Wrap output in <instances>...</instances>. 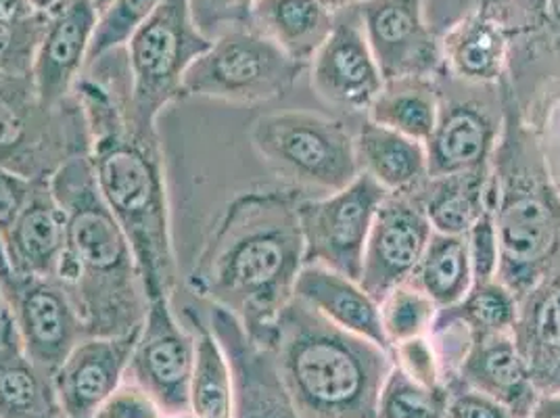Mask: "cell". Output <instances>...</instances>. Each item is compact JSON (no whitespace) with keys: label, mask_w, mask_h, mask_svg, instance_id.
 <instances>
[{"label":"cell","mask_w":560,"mask_h":418,"mask_svg":"<svg viewBox=\"0 0 560 418\" xmlns=\"http://www.w3.org/2000/svg\"><path fill=\"white\" fill-rule=\"evenodd\" d=\"M71 94L91 137L94 183L128 236L149 300H172L178 264L170 227V199L160 132L139 130L132 114L128 48L91 59Z\"/></svg>","instance_id":"obj_1"},{"label":"cell","mask_w":560,"mask_h":418,"mask_svg":"<svg viewBox=\"0 0 560 418\" xmlns=\"http://www.w3.org/2000/svg\"><path fill=\"white\" fill-rule=\"evenodd\" d=\"M300 199L287 186L238 193L188 272L190 293L233 314L264 348L272 346L280 312L295 298L305 266Z\"/></svg>","instance_id":"obj_2"},{"label":"cell","mask_w":560,"mask_h":418,"mask_svg":"<svg viewBox=\"0 0 560 418\" xmlns=\"http://www.w3.org/2000/svg\"><path fill=\"white\" fill-rule=\"evenodd\" d=\"M50 185L68 216L57 279L70 291L86 337L137 330L151 300L135 249L96 188L89 155L66 163Z\"/></svg>","instance_id":"obj_3"},{"label":"cell","mask_w":560,"mask_h":418,"mask_svg":"<svg viewBox=\"0 0 560 418\" xmlns=\"http://www.w3.org/2000/svg\"><path fill=\"white\" fill-rule=\"evenodd\" d=\"M270 349L300 417L378 418L389 351L328 323L300 298L280 312Z\"/></svg>","instance_id":"obj_4"},{"label":"cell","mask_w":560,"mask_h":418,"mask_svg":"<svg viewBox=\"0 0 560 418\" xmlns=\"http://www.w3.org/2000/svg\"><path fill=\"white\" fill-rule=\"evenodd\" d=\"M502 91V130L491 158L490 195L502 280L521 300L560 252V195L513 84Z\"/></svg>","instance_id":"obj_5"},{"label":"cell","mask_w":560,"mask_h":418,"mask_svg":"<svg viewBox=\"0 0 560 418\" xmlns=\"http://www.w3.org/2000/svg\"><path fill=\"white\" fill-rule=\"evenodd\" d=\"M249 140L261 163L282 185L305 193H337L362 172L350 128L314 112H279L257 117Z\"/></svg>","instance_id":"obj_6"},{"label":"cell","mask_w":560,"mask_h":418,"mask_svg":"<svg viewBox=\"0 0 560 418\" xmlns=\"http://www.w3.org/2000/svg\"><path fill=\"white\" fill-rule=\"evenodd\" d=\"M89 153V126L73 94L48 105L32 76L0 73V165L25 181H50Z\"/></svg>","instance_id":"obj_7"},{"label":"cell","mask_w":560,"mask_h":418,"mask_svg":"<svg viewBox=\"0 0 560 418\" xmlns=\"http://www.w3.org/2000/svg\"><path fill=\"white\" fill-rule=\"evenodd\" d=\"M211 40L197 27L190 0H162L126 45L132 73V114L139 130H158V117L183 96V80Z\"/></svg>","instance_id":"obj_8"},{"label":"cell","mask_w":560,"mask_h":418,"mask_svg":"<svg viewBox=\"0 0 560 418\" xmlns=\"http://www.w3.org/2000/svg\"><path fill=\"white\" fill-rule=\"evenodd\" d=\"M307 71L252 27H234L211 40L183 80V96L256 105L289 93Z\"/></svg>","instance_id":"obj_9"},{"label":"cell","mask_w":560,"mask_h":418,"mask_svg":"<svg viewBox=\"0 0 560 418\" xmlns=\"http://www.w3.org/2000/svg\"><path fill=\"white\" fill-rule=\"evenodd\" d=\"M385 190L360 174L351 185L325 197L300 199L305 264L325 266L360 280L366 241Z\"/></svg>","instance_id":"obj_10"},{"label":"cell","mask_w":560,"mask_h":418,"mask_svg":"<svg viewBox=\"0 0 560 418\" xmlns=\"http://www.w3.org/2000/svg\"><path fill=\"white\" fill-rule=\"evenodd\" d=\"M170 302L162 298L149 303L124 381L151 395L165 418H180L190 408L197 344L192 328L178 321Z\"/></svg>","instance_id":"obj_11"},{"label":"cell","mask_w":560,"mask_h":418,"mask_svg":"<svg viewBox=\"0 0 560 418\" xmlns=\"http://www.w3.org/2000/svg\"><path fill=\"white\" fill-rule=\"evenodd\" d=\"M358 9L385 82L444 73L442 38L429 22L427 0H366Z\"/></svg>","instance_id":"obj_12"},{"label":"cell","mask_w":560,"mask_h":418,"mask_svg":"<svg viewBox=\"0 0 560 418\" xmlns=\"http://www.w3.org/2000/svg\"><path fill=\"white\" fill-rule=\"evenodd\" d=\"M2 293L25 353L52 376L86 337L70 291L59 279L13 275Z\"/></svg>","instance_id":"obj_13"},{"label":"cell","mask_w":560,"mask_h":418,"mask_svg":"<svg viewBox=\"0 0 560 418\" xmlns=\"http://www.w3.org/2000/svg\"><path fill=\"white\" fill-rule=\"evenodd\" d=\"M307 71L312 91L328 107L350 116L369 114L385 80L369 47L358 7L335 13L332 30Z\"/></svg>","instance_id":"obj_14"},{"label":"cell","mask_w":560,"mask_h":418,"mask_svg":"<svg viewBox=\"0 0 560 418\" xmlns=\"http://www.w3.org/2000/svg\"><path fill=\"white\" fill-rule=\"evenodd\" d=\"M433 234L419 193L385 195L366 241L360 285L374 302L412 277Z\"/></svg>","instance_id":"obj_15"},{"label":"cell","mask_w":560,"mask_h":418,"mask_svg":"<svg viewBox=\"0 0 560 418\" xmlns=\"http://www.w3.org/2000/svg\"><path fill=\"white\" fill-rule=\"evenodd\" d=\"M208 321L233 369V418H302L280 381L272 349L254 341L222 307L211 305Z\"/></svg>","instance_id":"obj_16"},{"label":"cell","mask_w":560,"mask_h":418,"mask_svg":"<svg viewBox=\"0 0 560 418\" xmlns=\"http://www.w3.org/2000/svg\"><path fill=\"white\" fill-rule=\"evenodd\" d=\"M98 13L93 0H63L47 11V25L32 66V80L48 105L68 101L86 68Z\"/></svg>","instance_id":"obj_17"},{"label":"cell","mask_w":560,"mask_h":418,"mask_svg":"<svg viewBox=\"0 0 560 418\" xmlns=\"http://www.w3.org/2000/svg\"><path fill=\"white\" fill-rule=\"evenodd\" d=\"M444 71L468 86H500L511 68V34L490 0H472L440 34Z\"/></svg>","instance_id":"obj_18"},{"label":"cell","mask_w":560,"mask_h":418,"mask_svg":"<svg viewBox=\"0 0 560 418\" xmlns=\"http://www.w3.org/2000/svg\"><path fill=\"white\" fill-rule=\"evenodd\" d=\"M139 328L116 337H84L52 374L55 392L68 418H93L96 408L121 385Z\"/></svg>","instance_id":"obj_19"},{"label":"cell","mask_w":560,"mask_h":418,"mask_svg":"<svg viewBox=\"0 0 560 418\" xmlns=\"http://www.w3.org/2000/svg\"><path fill=\"white\" fill-rule=\"evenodd\" d=\"M502 130V117L495 119L479 98H444L438 124L424 142L429 176H447L490 167Z\"/></svg>","instance_id":"obj_20"},{"label":"cell","mask_w":560,"mask_h":418,"mask_svg":"<svg viewBox=\"0 0 560 418\" xmlns=\"http://www.w3.org/2000/svg\"><path fill=\"white\" fill-rule=\"evenodd\" d=\"M11 272L57 279L68 245V216L50 181H34L27 199L2 233Z\"/></svg>","instance_id":"obj_21"},{"label":"cell","mask_w":560,"mask_h":418,"mask_svg":"<svg viewBox=\"0 0 560 418\" xmlns=\"http://www.w3.org/2000/svg\"><path fill=\"white\" fill-rule=\"evenodd\" d=\"M450 2L456 22L472 0H427L429 22L438 30ZM511 34L509 73L548 66L560 76V0H491ZM450 22V24H452Z\"/></svg>","instance_id":"obj_22"},{"label":"cell","mask_w":560,"mask_h":418,"mask_svg":"<svg viewBox=\"0 0 560 418\" xmlns=\"http://www.w3.org/2000/svg\"><path fill=\"white\" fill-rule=\"evenodd\" d=\"M454 381L490 395L509 408L514 418H527L539 394L513 333L472 335L458 372L450 383Z\"/></svg>","instance_id":"obj_23"},{"label":"cell","mask_w":560,"mask_h":418,"mask_svg":"<svg viewBox=\"0 0 560 418\" xmlns=\"http://www.w3.org/2000/svg\"><path fill=\"white\" fill-rule=\"evenodd\" d=\"M513 337L537 392H560V252L548 272L518 300Z\"/></svg>","instance_id":"obj_24"},{"label":"cell","mask_w":560,"mask_h":418,"mask_svg":"<svg viewBox=\"0 0 560 418\" xmlns=\"http://www.w3.org/2000/svg\"><path fill=\"white\" fill-rule=\"evenodd\" d=\"M295 298L312 305L328 323L364 337L392 353V346L381 325L378 303L362 289L358 280L328 270L325 266L305 264L298 277Z\"/></svg>","instance_id":"obj_25"},{"label":"cell","mask_w":560,"mask_h":418,"mask_svg":"<svg viewBox=\"0 0 560 418\" xmlns=\"http://www.w3.org/2000/svg\"><path fill=\"white\" fill-rule=\"evenodd\" d=\"M0 418H68L52 376L25 353L11 316L0 326Z\"/></svg>","instance_id":"obj_26"},{"label":"cell","mask_w":560,"mask_h":418,"mask_svg":"<svg viewBox=\"0 0 560 418\" xmlns=\"http://www.w3.org/2000/svg\"><path fill=\"white\" fill-rule=\"evenodd\" d=\"M353 144L360 172L371 176L387 195L417 193L429 178L424 142L383 128L369 117L353 135Z\"/></svg>","instance_id":"obj_27"},{"label":"cell","mask_w":560,"mask_h":418,"mask_svg":"<svg viewBox=\"0 0 560 418\" xmlns=\"http://www.w3.org/2000/svg\"><path fill=\"white\" fill-rule=\"evenodd\" d=\"M335 24L320 0H256L247 27L279 47L287 57L310 66Z\"/></svg>","instance_id":"obj_28"},{"label":"cell","mask_w":560,"mask_h":418,"mask_svg":"<svg viewBox=\"0 0 560 418\" xmlns=\"http://www.w3.org/2000/svg\"><path fill=\"white\" fill-rule=\"evenodd\" d=\"M183 321L195 333V369L190 379V418H233L234 379L231 362L218 337L195 307L183 310Z\"/></svg>","instance_id":"obj_29"},{"label":"cell","mask_w":560,"mask_h":418,"mask_svg":"<svg viewBox=\"0 0 560 418\" xmlns=\"http://www.w3.org/2000/svg\"><path fill=\"white\" fill-rule=\"evenodd\" d=\"M491 165L447 176H429L419 197L435 233L467 234L490 197Z\"/></svg>","instance_id":"obj_30"},{"label":"cell","mask_w":560,"mask_h":418,"mask_svg":"<svg viewBox=\"0 0 560 418\" xmlns=\"http://www.w3.org/2000/svg\"><path fill=\"white\" fill-rule=\"evenodd\" d=\"M440 103L438 78H404L385 82L364 117L408 139L427 142L438 124Z\"/></svg>","instance_id":"obj_31"},{"label":"cell","mask_w":560,"mask_h":418,"mask_svg":"<svg viewBox=\"0 0 560 418\" xmlns=\"http://www.w3.org/2000/svg\"><path fill=\"white\" fill-rule=\"evenodd\" d=\"M440 310L456 305L472 287L467 234H431L419 266L408 279Z\"/></svg>","instance_id":"obj_32"},{"label":"cell","mask_w":560,"mask_h":418,"mask_svg":"<svg viewBox=\"0 0 560 418\" xmlns=\"http://www.w3.org/2000/svg\"><path fill=\"white\" fill-rule=\"evenodd\" d=\"M442 310L447 316L460 321L472 335L513 333L518 316V300L502 280L493 279L472 282L460 302Z\"/></svg>","instance_id":"obj_33"},{"label":"cell","mask_w":560,"mask_h":418,"mask_svg":"<svg viewBox=\"0 0 560 418\" xmlns=\"http://www.w3.org/2000/svg\"><path fill=\"white\" fill-rule=\"evenodd\" d=\"M378 312L383 333L394 349L401 341L429 335L440 307L406 280L381 300Z\"/></svg>","instance_id":"obj_34"},{"label":"cell","mask_w":560,"mask_h":418,"mask_svg":"<svg viewBox=\"0 0 560 418\" xmlns=\"http://www.w3.org/2000/svg\"><path fill=\"white\" fill-rule=\"evenodd\" d=\"M447 397L445 385H422L394 364L381 390L378 418H445Z\"/></svg>","instance_id":"obj_35"},{"label":"cell","mask_w":560,"mask_h":418,"mask_svg":"<svg viewBox=\"0 0 560 418\" xmlns=\"http://www.w3.org/2000/svg\"><path fill=\"white\" fill-rule=\"evenodd\" d=\"M162 0H114L96 22L89 61L114 48L126 47ZM86 61V63H89Z\"/></svg>","instance_id":"obj_36"},{"label":"cell","mask_w":560,"mask_h":418,"mask_svg":"<svg viewBox=\"0 0 560 418\" xmlns=\"http://www.w3.org/2000/svg\"><path fill=\"white\" fill-rule=\"evenodd\" d=\"M47 25V13L25 22H0V73L30 76Z\"/></svg>","instance_id":"obj_37"},{"label":"cell","mask_w":560,"mask_h":418,"mask_svg":"<svg viewBox=\"0 0 560 418\" xmlns=\"http://www.w3.org/2000/svg\"><path fill=\"white\" fill-rule=\"evenodd\" d=\"M467 241L472 280L486 282V280L498 279L500 245H498V231H495V220L491 209V195L488 197V206L481 211L477 222L470 227Z\"/></svg>","instance_id":"obj_38"},{"label":"cell","mask_w":560,"mask_h":418,"mask_svg":"<svg viewBox=\"0 0 560 418\" xmlns=\"http://www.w3.org/2000/svg\"><path fill=\"white\" fill-rule=\"evenodd\" d=\"M392 358L397 369H401L410 379L419 381L422 385H429V387L445 385L444 372L429 335L397 344L392 349Z\"/></svg>","instance_id":"obj_39"},{"label":"cell","mask_w":560,"mask_h":418,"mask_svg":"<svg viewBox=\"0 0 560 418\" xmlns=\"http://www.w3.org/2000/svg\"><path fill=\"white\" fill-rule=\"evenodd\" d=\"M256 0H190L197 27L213 40L220 34L247 25L249 9Z\"/></svg>","instance_id":"obj_40"},{"label":"cell","mask_w":560,"mask_h":418,"mask_svg":"<svg viewBox=\"0 0 560 418\" xmlns=\"http://www.w3.org/2000/svg\"><path fill=\"white\" fill-rule=\"evenodd\" d=\"M93 418H165L160 404L130 381H121L94 413Z\"/></svg>","instance_id":"obj_41"},{"label":"cell","mask_w":560,"mask_h":418,"mask_svg":"<svg viewBox=\"0 0 560 418\" xmlns=\"http://www.w3.org/2000/svg\"><path fill=\"white\" fill-rule=\"evenodd\" d=\"M445 387L450 392L445 418H514L500 402L458 381L447 383Z\"/></svg>","instance_id":"obj_42"},{"label":"cell","mask_w":560,"mask_h":418,"mask_svg":"<svg viewBox=\"0 0 560 418\" xmlns=\"http://www.w3.org/2000/svg\"><path fill=\"white\" fill-rule=\"evenodd\" d=\"M34 181H25L15 172L0 165V236L11 227L27 199Z\"/></svg>","instance_id":"obj_43"},{"label":"cell","mask_w":560,"mask_h":418,"mask_svg":"<svg viewBox=\"0 0 560 418\" xmlns=\"http://www.w3.org/2000/svg\"><path fill=\"white\" fill-rule=\"evenodd\" d=\"M38 11L30 0H0V22H25L38 15Z\"/></svg>","instance_id":"obj_44"},{"label":"cell","mask_w":560,"mask_h":418,"mask_svg":"<svg viewBox=\"0 0 560 418\" xmlns=\"http://www.w3.org/2000/svg\"><path fill=\"white\" fill-rule=\"evenodd\" d=\"M527 418H560V392L537 394Z\"/></svg>","instance_id":"obj_45"},{"label":"cell","mask_w":560,"mask_h":418,"mask_svg":"<svg viewBox=\"0 0 560 418\" xmlns=\"http://www.w3.org/2000/svg\"><path fill=\"white\" fill-rule=\"evenodd\" d=\"M11 279H13L11 264H9V257H7V252H4V243H2V236H0V287L7 285Z\"/></svg>","instance_id":"obj_46"},{"label":"cell","mask_w":560,"mask_h":418,"mask_svg":"<svg viewBox=\"0 0 560 418\" xmlns=\"http://www.w3.org/2000/svg\"><path fill=\"white\" fill-rule=\"evenodd\" d=\"M320 2L327 7L328 11L339 13V11H346V9H351V7H360L366 0H320Z\"/></svg>","instance_id":"obj_47"},{"label":"cell","mask_w":560,"mask_h":418,"mask_svg":"<svg viewBox=\"0 0 560 418\" xmlns=\"http://www.w3.org/2000/svg\"><path fill=\"white\" fill-rule=\"evenodd\" d=\"M38 11H43V13H47L50 11L52 7H57V4H61L63 0H30Z\"/></svg>","instance_id":"obj_48"},{"label":"cell","mask_w":560,"mask_h":418,"mask_svg":"<svg viewBox=\"0 0 560 418\" xmlns=\"http://www.w3.org/2000/svg\"><path fill=\"white\" fill-rule=\"evenodd\" d=\"M9 316H11V312H9V305H7L2 287H0V326H2V323H4Z\"/></svg>","instance_id":"obj_49"},{"label":"cell","mask_w":560,"mask_h":418,"mask_svg":"<svg viewBox=\"0 0 560 418\" xmlns=\"http://www.w3.org/2000/svg\"><path fill=\"white\" fill-rule=\"evenodd\" d=\"M114 0H93L94 9H96V13L101 15L109 4H112Z\"/></svg>","instance_id":"obj_50"},{"label":"cell","mask_w":560,"mask_h":418,"mask_svg":"<svg viewBox=\"0 0 560 418\" xmlns=\"http://www.w3.org/2000/svg\"><path fill=\"white\" fill-rule=\"evenodd\" d=\"M180 418H190V417H180Z\"/></svg>","instance_id":"obj_51"}]
</instances>
